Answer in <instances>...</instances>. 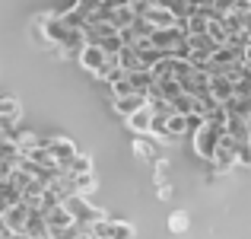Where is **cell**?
<instances>
[{"label": "cell", "instance_id": "1f68e13d", "mask_svg": "<svg viewBox=\"0 0 251 239\" xmlns=\"http://www.w3.org/2000/svg\"><path fill=\"white\" fill-rule=\"evenodd\" d=\"M248 124H251V118H248Z\"/></svg>", "mask_w": 251, "mask_h": 239}, {"label": "cell", "instance_id": "8992f818", "mask_svg": "<svg viewBox=\"0 0 251 239\" xmlns=\"http://www.w3.org/2000/svg\"><path fill=\"white\" fill-rule=\"evenodd\" d=\"M92 236H99V239H134V227L130 223H124V220H99L96 227H92Z\"/></svg>", "mask_w": 251, "mask_h": 239}, {"label": "cell", "instance_id": "4dcf8cb0", "mask_svg": "<svg viewBox=\"0 0 251 239\" xmlns=\"http://www.w3.org/2000/svg\"><path fill=\"white\" fill-rule=\"evenodd\" d=\"M92 239H99V236H92Z\"/></svg>", "mask_w": 251, "mask_h": 239}, {"label": "cell", "instance_id": "484cf974", "mask_svg": "<svg viewBox=\"0 0 251 239\" xmlns=\"http://www.w3.org/2000/svg\"><path fill=\"white\" fill-rule=\"evenodd\" d=\"M153 176H156V182H169V159H156Z\"/></svg>", "mask_w": 251, "mask_h": 239}, {"label": "cell", "instance_id": "6da1fadb", "mask_svg": "<svg viewBox=\"0 0 251 239\" xmlns=\"http://www.w3.org/2000/svg\"><path fill=\"white\" fill-rule=\"evenodd\" d=\"M35 32L38 38H45V42H51L54 48H61V45H67L70 38V26L64 23L61 13H42V16H35Z\"/></svg>", "mask_w": 251, "mask_h": 239}, {"label": "cell", "instance_id": "30bf717a", "mask_svg": "<svg viewBox=\"0 0 251 239\" xmlns=\"http://www.w3.org/2000/svg\"><path fill=\"white\" fill-rule=\"evenodd\" d=\"M143 19H147V23L153 26V29H172V26H178V23H181V19H178V16L169 10L166 3H159V0H156V3L147 10V16H143Z\"/></svg>", "mask_w": 251, "mask_h": 239}, {"label": "cell", "instance_id": "5bb4252c", "mask_svg": "<svg viewBox=\"0 0 251 239\" xmlns=\"http://www.w3.org/2000/svg\"><path fill=\"white\" fill-rule=\"evenodd\" d=\"M210 96H216L220 102H229L235 96V83L223 74H210Z\"/></svg>", "mask_w": 251, "mask_h": 239}, {"label": "cell", "instance_id": "d4e9b609", "mask_svg": "<svg viewBox=\"0 0 251 239\" xmlns=\"http://www.w3.org/2000/svg\"><path fill=\"white\" fill-rule=\"evenodd\" d=\"M74 6H80L86 16H92L96 10H102V6H105V0H74Z\"/></svg>", "mask_w": 251, "mask_h": 239}, {"label": "cell", "instance_id": "2e32d148", "mask_svg": "<svg viewBox=\"0 0 251 239\" xmlns=\"http://www.w3.org/2000/svg\"><path fill=\"white\" fill-rule=\"evenodd\" d=\"M181 92H184L181 80H175V77H159V80H156V96H162V99H169V102H175ZM156 96H153V99H156Z\"/></svg>", "mask_w": 251, "mask_h": 239}, {"label": "cell", "instance_id": "9a60e30c", "mask_svg": "<svg viewBox=\"0 0 251 239\" xmlns=\"http://www.w3.org/2000/svg\"><path fill=\"white\" fill-rule=\"evenodd\" d=\"M25 236H29V239H51V227H48V220H45L42 210H32V214H29Z\"/></svg>", "mask_w": 251, "mask_h": 239}, {"label": "cell", "instance_id": "f1b7e54d", "mask_svg": "<svg viewBox=\"0 0 251 239\" xmlns=\"http://www.w3.org/2000/svg\"><path fill=\"white\" fill-rule=\"evenodd\" d=\"M245 29L251 32V13H248V16H245Z\"/></svg>", "mask_w": 251, "mask_h": 239}, {"label": "cell", "instance_id": "4fadbf2b", "mask_svg": "<svg viewBox=\"0 0 251 239\" xmlns=\"http://www.w3.org/2000/svg\"><path fill=\"white\" fill-rule=\"evenodd\" d=\"M153 109H140V112H134L130 118H124L127 121V131H134V134H153Z\"/></svg>", "mask_w": 251, "mask_h": 239}, {"label": "cell", "instance_id": "7a4b0ae2", "mask_svg": "<svg viewBox=\"0 0 251 239\" xmlns=\"http://www.w3.org/2000/svg\"><path fill=\"white\" fill-rule=\"evenodd\" d=\"M223 137H226V124H210L207 121L194 134V153L201 156V159H207V163H213V156H216V150H220Z\"/></svg>", "mask_w": 251, "mask_h": 239}, {"label": "cell", "instance_id": "ba28073f", "mask_svg": "<svg viewBox=\"0 0 251 239\" xmlns=\"http://www.w3.org/2000/svg\"><path fill=\"white\" fill-rule=\"evenodd\" d=\"M232 166H239V144L226 134L223 144H220V150H216V156H213V169L216 172H229Z\"/></svg>", "mask_w": 251, "mask_h": 239}, {"label": "cell", "instance_id": "8fae6325", "mask_svg": "<svg viewBox=\"0 0 251 239\" xmlns=\"http://www.w3.org/2000/svg\"><path fill=\"white\" fill-rule=\"evenodd\" d=\"M181 86H184V92L203 99V96H210V74H207V70H201V67H194L188 77L181 80Z\"/></svg>", "mask_w": 251, "mask_h": 239}, {"label": "cell", "instance_id": "7402d4cb", "mask_svg": "<svg viewBox=\"0 0 251 239\" xmlns=\"http://www.w3.org/2000/svg\"><path fill=\"white\" fill-rule=\"evenodd\" d=\"M76 179V195H89L92 188H96V179H92V172H83V176H74Z\"/></svg>", "mask_w": 251, "mask_h": 239}, {"label": "cell", "instance_id": "5b68a950", "mask_svg": "<svg viewBox=\"0 0 251 239\" xmlns=\"http://www.w3.org/2000/svg\"><path fill=\"white\" fill-rule=\"evenodd\" d=\"M29 214H32V208H29L25 201H19V204H13V208H3V210H0V223H3V230H16V233H25Z\"/></svg>", "mask_w": 251, "mask_h": 239}, {"label": "cell", "instance_id": "f546056e", "mask_svg": "<svg viewBox=\"0 0 251 239\" xmlns=\"http://www.w3.org/2000/svg\"><path fill=\"white\" fill-rule=\"evenodd\" d=\"M76 239H92V233H80V236H76Z\"/></svg>", "mask_w": 251, "mask_h": 239}, {"label": "cell", "instance_id": "3957f363", "mask_svg": "<svg viewBox=\"0 0 251 239\" xmlns=\"http://www.w3.org/2000/svg\"><path fill=\"white\" fill-rule=\"evenodd\" d=\"M67 210L74 214V220L80 223V227H86L92 233V227H96L99 220H105V210L102 208H96V204H89L86 201V195H74V198H67Z\"/></svg>", "mask_w": 251, "mask_h": 239}, {"label": "cell", "instance_id": "cb8c5ba5", "mask_svg": "<svg viewBox=\"0 0 251 239\" xmlns=\"http://www.w3.org/2000/svg\"><path fill=\"white\" fill-rule=\"evenodd\" d=\"M134 92V86H130V77H121L118 83H111V96L121 99V96H130Z\"/></svg>", "mask_w": 251, "mask_h": 239}, {"label": "cell", "instance_id": "7c38bea8", "mask_svg": "<svg viewBox=\"0 0 251 239\" xmlns=\"http://www.w3.org/2000/svg\"><path fill=\"white\" fill-rule=\"evenodd\" d=\"M147 105H150V96H143V92H130V96L115 99V112H118V115H124V118H130L134 112L147 109Z\"/></svg>", "mask_w": 251, "mask_h": 239}, {"label": "cell", "instance_id": "603a6c76", "mask_svg": "<svg viewBox=\"0 0 251 239\" xmlns=\"http://www.w3.org/2000/svg\"><path fill=\"white\" fill-rule=\"evenodd\" d=\"M70 172H74V176H83V172H92V159L86 156V153H80L74 159V163H70Z\"/></svg>", "mask_w": 251, "mask_h": 239}, {"label": "cell", "instance_id": "ffe728a7", "mask_svg": "<svg viewBox=\"0 0 251 239\" xmlns=\"http://www.w3.org/2000/svg\"><path fill=\"white\" fill-rule=\"evenodd\" d=\"M172 105H175L178 115H194V112H197V96H191V92H181V96H178Z\"/></svg>", "mask_w": 251, "mask_h": 239}, {"label": "cell", "instance_id": "52a82bcc", "mask_svg": "<svg viewBox=\"0 0 251 239\" xmlns=\"http://www.w3.org/2000/svg\"><path fill=\"white\" fill-rule=\"evenodd\" d=\"M134 153H137V159H143V163L153 166L156 159H162V141H159V137H153V134H137Z\"/></svg>", "mask_w": 251, "mask_h": 239}, {"label": "cell", "instance_id": "d6986e66", "mask_svg": "<svg viewBox=\"0 0 251 239\" xmlns=\"http://www.w3.org/2000/svg\"><path fill=\"white\" fill-rule=\"evenodd\" d=\"M19 115H23L19 102H16L13 96H6L3 102H0V121H13V124H19Z\"/></svg>", "mask_w": 251, "mask_h": 239}, {"label": "cell", "instance_id": "9c48e42d", "mask_svg": "<svg viewBox=\"0 0 251 239\" xmlns=\"http://www.w3.org/2000/svg\"><path fill=\"white\" fill-rule=\"evenodd\" d=\"M108 58H111V55L102 48V45H86V51H83L80 58H76V61H80V67L86 70V74H92V77H96L99 70L105 67V61H108Z\"/></svg>", "mask_w": 251, "mask_h": 239}, {"label": "cell", "instance_id": "4316f807", "mask_svg": "<svg viewBox=\"0 0 251 239\" xmlns=\"http://www.w3.org/2000/svg\"><path fill=\"white\" fill-rule=\"evenodd\" d=\"M239 163L242 166H251V141L248 144H239Z\"/></svg>", "mask_w": 251, "mask_h": 239}, {"label": "cell", "instance_id": "ac0fdd59", "mask_svg": "<svg viewBox=\"0 0 251 239\" xmlns=\"http://www.w3.org/2000/svg\"><path fill=\"white\" fill-rule=\"evenodd\" d=\"M188 115H169V124H166V141H178V137H184L188 134Z\"/></svg>", "mask_w": 251, "mask_h": 239}, {"label": "cell", "instance_id": "277c9868", "mask_svg": "<svg viewBox=\"0 0 251 239\" xmlns=\"http://www.w3.org/2000/svg\"><path fill=\"white\" fill-rule=\"evenodd\" d=\"M45 147L54 153V159L64 166V172H70V163L80 156L76 153V144L70 141V137H45Z\"/></svg>", "mask_w": 251, "mask_h": 239}, {"label": "cell", "instance_id": "e0dca14e", "mask_svg": "<svg viewBox=\"0 0 251 239\" xmlns=\"http://www.w3.org/2000/svg\"><path fill=\"white\" fill-rule=\"evenodd\" d=\"M118 61H121V67L127 70V74H134V70H147V64H143L140 51H137L134 45H124V51L118 55Z\"/></svg>", "mask_w": 251, "mask_h": 239}, {"label": "cell", "instance_id": "83f0119b", "mask_svg": "<svg viewBox=\"0 0 251 239\" xmlns=\"http://www.w3.org/2000/svg\"><path fill=\"white\" fill-rule=\"evenodd\" d=\"M0 239H29L25 233H16V230H0Z\"/></svg>", "mask_w": 251, "mask_h": 239}, {"label": "cell", "instance_id": "44dd1931", "mask_svg": "<svg viewBox=\"0 0 251 239\" xmlns=\"http://www.w3.org/2000/svg\"><path fill=\"white\" fill-rule=\"evenodd\" d=\"M169 230L172 233H184V230H188V214H184V210H175V214L169 217Z\"/></svg>", "mask_w": 251, "mask_h": 239}]
</instances>
